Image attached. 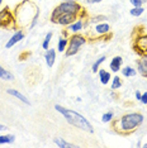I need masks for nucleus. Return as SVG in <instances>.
Instances as JSON below:
<instances>
[{"instance_id":"nucleus-1","label":"nucleus","mask_w":147,"mask_h":148,"mask_svg":"<svg viewBox=\"0 0 147 148\" xmlns=\"http://www.w3.org/2000/svg\"><path fill=\"white\" fill-rule=\"evenodd\" d=\"M38 15L39 10L37 5L33 4L32 0H24L16 5L14 10V21L18 27H25L29 24L33 28L37 23Z\"/></svg>"},{"instance_id":"nucleus-2","label":"nucleus","mask_w":147,"mask_h":148,"mask_svg":"<svg viewBox=\"0 0 147 148\" xmlns=\"http://www.w3.org/2000/svg\"><path fill=\"white\" fill-rule=\"evenodd\" d=\"M143 115L141 113H128L122 115L119 119L112 122V128L121 136H129L143 123Z\"/></svg>"},{"instance_id":"nucleus-3","label":"nucleus","mask_w":147,"mask_h":148,"mask_svg":"<svg viewBox=\"0 0 147 148\" xmlns=\"http://www.w3.org/2000/svg\"><path fill=\"white\" fill-rule=\"evenodd\" d=\"M55 109L57 110L60 114H62L63 118H65L66 122H67L69 124H71V125L79 128V129H81V130H85V132L94 133V128H93V125L90 124V122L86 119L84 115L79 114L78 112H74V110L66 109V108L58 105V104H56L55 105Z\"/></svg>"},{"instance_id":"nucleus-4","label":"nucleus","mask_w":147,"mask_h":148,"mask_svg":"<svg viewBox=\"0 0 147 148\" xmlns=\"http://www.w3.org/2000/svg\"><path fill=\"white\" fill-rule=\"evenodd\" d=\"M63 13H75V14L80 15V18H84L86 14L84 8H82L76 0L75 1H65V0H63L61 4H58L53 9L51 18H53V16H56V15H60V14H63Z\"/></svg>"},{"instance_id":"nucleus-5","label":"nucleus","mask_w":147,"mask_h":148,"mask_svg":"<svg viewBox=\"0 0 147 148\" xmlns=\"http://www.w3.org/2000/svg\"><path fill=\"white\" fill-rule=\"evenodd\" d=\"M86 37L82 34H76V33H72V36L69 37V45L65 51V56L70 57V56H75L76 53L80 51V47L86 43Z\"/></svg>"},{"instance_id":"nucleus-6","label":"nucleus","mask_w":147,"mask_h":148,"mask_svg":"<svg viewBox=\"0 0 147 148\" xmlns=\"http://www.w3.org/2000/svg\"><path fill=\"white\" fill-rule=\"evenodd\" d=\"M133 51H135L139 57L147 56V33L139 32L136 33V36L133 37Z\"/></svg>"},{"instance_id":"nucleus-7","label":"nucleus","mask_w":147,"mask_h":148,"mask_svg":"<svg viewBox=\"0 0 147 148\" xmlns=\"http://www.w3.org/2000/svg\"><path fill=\"white\" fill-rule=\"evenodd\" d=\"M79 18H80V15L75 14V13H63V14H60V15H56L53 18H51V22L58 25L69 27L71 23L78 21Z\"/></svg>"},{"instance_id":"nucleus-8","label":"nucleus","mask_w":147,"mask_h":148,"mask_svg":"<svg viewBox=\"0 0 147 148\" xmlns=\"http://www.w3.org/2000/svg\"><path fill=\"white\" fill-rule=\"evenodd\" d=\"M12 23H13V24H15L14 14H13V13L9 10L8 8L0 10V25H1V27H9Z\"/></svg>"},{"instance_id":"nucleus-9","label":"nucleus","mask_w":147,"mask_h":148,"mask_svg":"<svg viewBox=\"0 0 147 148\" xmlns=\"http://www.w3.org/2000/svg\"><path fill=\"white\" fill-rule=\"evenodd\" d=\"M23 38H24V32H23V31H16L14 34H13L12 38L9 39L8 42H6L5 47H6V48H12V47L15 46L18 42H21Z\"/></svg>"},{"instance_id":"nucleus-10","label":"nucleus","mask_w":147,"mask_h":148,"mask_svg":"<svg viewBox=\"0 0 147 148\" xmlns=\"http://www.w3.org/2000/svg\"><path fill=\"white\" fill-rule=\"evenodd\" d=\"M95 33L99 36H106V34H110V25L105 22H102V23H98L95 25Z\"/></svg>"},{"instance_id":"nucleus-11","label":"nucleus","mask_w":147,"mask_h":148,"mask_svg":"<svg viewBox=\"0 0 147 148\" xmlns=\"http://www.w3.org/2000/svg\"><path fill=\"white\" fill-rule=\"evenodd\" d=\"M137 70L143 77H147V56H142L137 61Z\"/></svg>"},{"instance_id":"nucleus-12","label":"nucleus","mask_w":147,"mask_h":148,"mask_svg":"<svg viewBox=\"0 0 147 148\" xmlns=\"http://www.w3.org/2000/svg\"><path fill=\"white\" fill-rule=\"evenodd\" d=\"M122 63H123V60L121 56H115L114 58H112V61H110V70H112L113 72H118L119 70H121L122 67Z\"/></svg>"},{"instance_id":"nucleus-13","label":"nucleus","mask_w":147,"mask_h":148,"mask_svg":"<svg viewBox=\"0 0 147 148\" xmlns=\"http://www.w3.org/2000/svg\"><path fill=\"white\" fill-rule=\"evenodd\" d=\"M6 92H8L9 95H13L14 97H16V99L21 100V101H23L24 104H27V105H31V101H29V100L27 99V97L23 95V94L19 92L18 90H15V89H8V90H6Z\"/></svg>"},{"instance_id":"nucleus-14","label":"nucleus","mask_w":147,"mask_h":148,"mask_svg":"<svg viewBox=\"0 0 147 148\" xmlns=\"http://www.w3.org/2000/svg\"><path fill=\"white\" fill-rule=\"evenodd\" d=\"M45 60H46V63H47L48 67H52L53 63H55V60H56V51L53 48L51 49H47L45 55Z\"/></svg>"},{"instance_id":"nucleus-15","label":"nucleus","mask_w":147,"mask_h":148,"mask_svg":"<svg viewBox=\"0 0 147 148\" xmlns=\"http://www.w3.org/2000/svg\"><path fill=\"white\" fill-rule=\"evenodd\" d=\"M82 28H84V22H82V19H78V21H75L69 25V31L71 33H78L81 31Z\"/></svg>"},{"instance_id":"nucleus-16","label":"nucleus","mask_w":147,"mask_h":148,"mask_svg":"<svg viewBox=\"0 0 147 148\" xmlns=\"http://www.w3.org/2000/svg\"><path fill=\"white\" fill-rule=\"evenodd\" d=\"M53 142H55L56 146L60 147V148H75V147H78L76 144H74V143L66 142V140L62 139V138H55V139H53Z\"/></svg>"},{"instance_id":"nucleus-17","label":"nucleus","mask_w":147,"mask_h":148,"mask_svg":"<svg viewBox=\"0 0 147 148\" xmlns=\"http://www.w3.org/2000/svg\"><path fill=\"white\" fill-rule=\"evenodd\" d=\"M99 79H100V82L103 84V85H106L109 81H110V79H112V76H110V73L108 71H105L104 69H100L99 70Z\"/></svg>"},{"instance_id":"nucleus-18","label":"nucleus","mask_w":147,"mask_h":148,"mask_svg":"<svg viewBox=\"0 0 147 148\" xmlns=\"http://www.w3.org/2000/svg\"><path fill=\"white\" fill-rule=\"evenodd\" d=\"M0 79L6 80V81H10V80L14 79V75H13L10 71H8L6 69H4L3 66H0Z\"/></svg>"},{"instance_id":"nucleus-19","label":"nucleus","mask_w":147,"mask_h":148,"mask_svg":"<svg viewBox=\"0 0 147 148\" xmlns=\"http://www.w3.org/2000/svg\"><path fill=\"white\" fill-rule=\"evenodd\" d=\"M67 45H69V38H60L58 39V45H57V51L58 52H63L66 51L67 48Z\"/></svg>"},{"instance_id":"nucleus-20","label":"nucleus","mask_w":147,"mask_h":148,"mask_svg":"<svg viewBox=\"0 0 147 148\" xmlns=\"http://www.w3.org/2000/svg\"><path fill=\"white\" fill-rule=\"evenodd\" d=\"M122 73H123V76H124V77H132V76L136 75L137 71L133 69V67L127 66V67H124V69L122 70Z\"/></svg>"},{"instance_id":"nucleus-21","label":"nucleus","mask_w":147,"mask_h":148,"mask_svg":"<svg viewBox=\"0 0 147 148\" xmlns=\"http://www.w3.org/2000/svg\"><path fill=\"white\" fill-rule=\"evenodd\" d=\"M15 139V137L13 134H6V136H0V144L5 143H13Z\"/></svg>"},{"instance_id":"nucleus-22","label":"nucleus","mask_w":147,"mask_h":148,"mask_svg":"<svg viewBox=\"0 0 147 148\" xmlns=\"http://www.w3.org/2000/svg\"><path fill=\"white\" fill-rule=\"evenodd\" d=\"M123 82H122V79L119 76H114V79L112 80V90H118L119 87H122Z\"/></svg>"},{"instance_id":"nucleus-23","label":"nucleus","mask_w":147,"mask_h":148,"mask_svg":"<svg viewBox=\"0 0 147 148\" xmlns=\"http://www.w3.org/2000/svg\"><path fill=\"white\" fill-rule=\"evenodd\" d=\"M105 58H106L105 56H102V57H100V58H98V60H96V61H95L94 63H93V67H91L93 72L95 73V72H98V71H99V67H100V65H102L103 62L105 61Z\"/></svg>"},{"instance_id":"nucleus-24","label":"nucleus","mask_w":147,"mask_h":148,"mask_svg":"<svg viewBox=\"0 0 147 148\" xmlns=\"http://www.w3.org/2000/svg\"><path fill=\"white\" fill-rule=\"evenodd\" d=\"M52 32H48L47 34H46V37H45V39H43V43H42V47H43V49H47L49 48V43H51V39H52Z\"/></svg>"},{"instance_id":"nucleus-25","label":"nucleus","mask_w":147,"mask_h":148,"mask_svg":"<svg viewBox=\"0 0 147 148\" xmlns=\"http://www.w3.org/2000/svg\"><path fill=\"white\" fill-rule=\"evenodd\" d=\"M113 116H114L113 112H106V113L103 114L102 120H103L104 123H109V122H112V120H113Z\"/></svg>"},{"instance_id":"nucleus-26","label":"nucleus","mask_w":147,"mask_h":148,"mask_svg":"<svg viewBox=\"0 0 147 148\" xmlns=\"http://www.w3.org/2000/svg\"><path fill=\"white\" fill-rule=\"evenodd\" d=\"M129 13H131L132 16H139V15H142V13H143V8L142 6H139V8H135V6H133Z\"/></svg>"},{"instance_id":"nucleus-27","label":"nucleus","mask_w":147,"mask_h":148,"mask_svg":"<svg viewBox=\"0 0 147 148\" xmlns=\"http://www.w3.org/2000/svg\"><path fill=\"white\" fill-rule=\"evenodd\" d=\"M106 21V16L105 15H96V16H93L91 19H90V22L91 23H102V22H105Z\"/></svg>"},{"instance_id":"nucleus-28","label":"nucleus","mask_w":147,"mask_h":148,"mask_svg":"<svg viewBox=\"0 0 147 148\" xmlns=\"http://www.w3.org/2000/svg\"><path fill=\"white\" fill-rule=\"evenodd\" d=\"M129 1H131V4L135 6V8H139V6H142L145 4L147 0H129Z\"/></svg>"},{"instance_id":"nucleus-29","label":"nucleus","mask_w":147,"mask_h":148,"mask_svg":"<svg viewBox=\"0 0 147 148\" xmlns=\"http://www.w3.org/2000/svg\"><path fill=\"white\" fill-rule=\"evenodd\" d=\"M139 101L142 104H147V92H143L141 95V99H139Z\"/></svg>"},{"instance_id":"nucleus-30","label":"nucleus","mask_w":147,"mask_h":148,"mask_svg":"<svg viewBox=\"0 0 147 148\" xmlns=\"http://www.w3.org/2000/svg\"><path fill=\"white\" fill-rule=\"evenodd\" d=\"M86 1H88L89 4H96V3H100V1H103V0H86Z\"/></svg>"},{"instance_id":"nucleus-31","label":"nucleus","mask_w":147,"mask_h":148,"mask_svg":"<svg viewBox=\"0 0 147 148\" xmlns=\"http://www.w3.org/2000/svg\"><path fill=\"white\" fill-rule=\"evenodd\" d=\"M135 95H136V99H137V100H139V99H141V95H142V94L139 92V91H136V92H135Z\"/></svg>"},{"instance_id":"nucleus-32","label":"nucleus","mask_w":147,"mask_h":148,"mask_svg":"<svg viewBox=\"0 0 147 148\" xmlns=\"http://www.w3.org/2000/svg\"><path fill=\"white\" fill-rule=\"evenodd\" d=\"M5 129H8L5 125H3V124H0V130H5Z\"/></svg>"},{"instance_id":"nucleus-33","label":"nucleus","mask_w":147,"mask_h":148,"mask_svg":"<svg viewBox=\"0 0 147 148\" xmlns=\"http://www.w3.org/2000/svg\"><path fill=\"white\" fill-rule=\"evenodd\" d=\"M142 147H143V148H147V143H145V144H143Z\"/></svg>"},{"instance_id":"nucleus-34","label":"nucleus","mask_w":147,"mask_h":148,"mask_svg":"<svg viewBox=\"0 0 147 148\" xmlns=\"http://www.w3.org/2000/svg\"><path fill=\"white\" fill-rule=\"evenodd\" d=\"M65 1H75V0H65Z\"/></svg>"},{"instance_id":"nucleus-35","label":"nucleus","mask_w":147,"mask_h":148,"mask_svg":"<svg viewBox=\"0 0 147 148\" xmlns=\"http://www.w3.org/2000/svg\"><path fill=\"white\" fill-rule=\"evenodd\" d=\"M3 4V0H0V5H1Z\"/></svg>"}]
</instances>
